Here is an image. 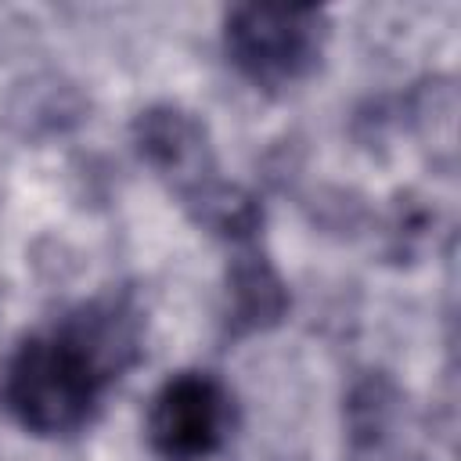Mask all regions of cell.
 Instances as JSON below:
<instances>
[{
	"mask_svg": "<svg viewBox=\"0 0 461 461\" xmlns=\"http://www.w3.org/2000/svg\"><path fill=\"white\" fill-rule=\"evenodd\" d=\"M328 36L313 4H241L227 14L223 43L241 76L259 86H288L310 76Z\"/></svg>",
	"mask_w": 461,
	"mask_h": 461,
	"instance_id": "7a4b0ae2",
	"label": "cell"
},
{
	"mask_svg": "<svg viewBox=\"0 0 461 461\" xmlns=\"http://www.w3.org/2000/svg\"><path fill=\"white\" fill-rule=\"evenodd\" d=\"M230 299H234V321L238 324H263V321H277L285 310V288L274 277V270L256 259L245 256L234 274H230Z\"/></svg>",
	"mask_w": 461,
	"mask_h": 461,
	"instance_id": "5b68a950",
	"label": "cell"
},
{
	"mask_svg": "<svg viewBox=\"0 0 461 461\" xmlns=\"http://www.w3.org/2000/svg\"><path fill=\"white\" fill-rule=\"evenodd\" d=\"M140 155L191 198L209 184V148L202 126L176 108H151L137 119Z\"/></svg>",
	"mask_w": 461,
	"mask_h": 461,
	"instance_id": "277c9868",
	"label": "cell"
},
{
	"mask_svg": "<svg viewBox=\"0 0 461 461\" xmlns=\"http://www.w3.org/2000/svg\"><path fill=\"white\" fill-rule=\"evenodd\" d=\"M133 353V317L115 303H90L14 349L0 385L4 407L36 436L79 432Z\"/></svg>",
	"mask_w": 461,
	"mask_h": 461,
	"instance_id": "6da1fadb",
	"label": "cell"
},
{
	"mask_svg": "<svg viewBox=\"0 0 461 461\" xmlns=\"http://www.w3.org/2000/svg\"><path fill=\"white\" fill-rule=\"evenodd\" d=\"M230 393L205 371L173 375L151 400L148 439L166 461H205L230 432Z\"/></svg>",
	"mask_w": 461,
	"mask_h": 461,
	"instance_id": "3957f363",
	"label": "cell"
}]
</instances>
